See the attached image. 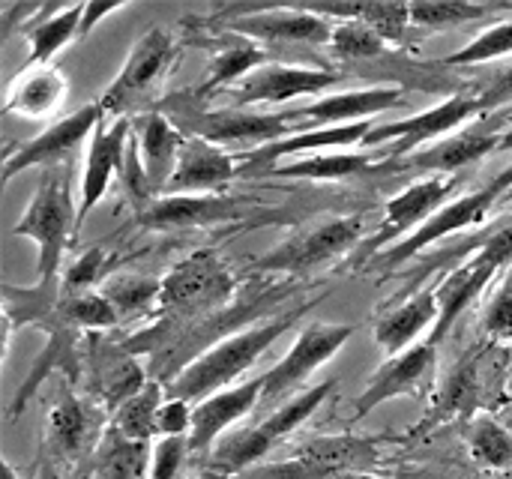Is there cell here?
I'll return each instance as SVG.
<instances>
[{
  "instance_id": "38",
  "label": "cell",
  "mask_w": 512,
  "mask_h": 479,
  "mask_svg": "<svg viewBox=\"0 0 512 479\" xmlns=\"http://www.w3.org/2000/svg\"><path fill=\"white\" fill-rule=\"evenodd\" d=\"M54 312L60 321H66L69 327L75 330H90V333H99V330H108L114 327L120 318L117 312L111 309V303L96 291H81V294H57V303H54Z\"/></svg>"
},
{
  "instance_id": "31",
  "label": "cell",
  "mask_w": 512,
  "mask_h": 479,
  "mask_svg": "<svg viewBox=\"0 0 512 479\" xmlns=\"http://www.w3.org/2000/svg\"><path fill=\"white\" fill-rule=\"evenodd\" d=\"M267 63H270V51L264 45L231 33L222 42V48L216 51V57H213V63L207 69V78L198 84L195 96L207 99L216 90H231L234 84H240L243 78H249L255 69H261Z\"/></svg>"
},
{
  "instance_id": "43",
  "label": "cell",
  "mask_w": 512,
  "mask_h": 479,
  "mask_svg": "<svg viewBox=\"0 0 512 479\" xmlns=\"http://www.w3.org/2000/svg\"><path fill=\"white\" fill-rule=\"evenodd\" d=\"M108 264V255L96 246V249H87L81 258H75L69 264V270L63 273V288L60 294H81V291H93V285L99 282L102 270ZM102 285V282H99Z\"/></svg>"
},
{
  "instance_id": "9",
  "label": "cell",
  "mask_w": 512,
  "mask_h": 479,
  "mask_svg": "<svg viewBox=\"0 0 512 479\" xmlns=\"http://www.w3.org/2000/svg\"><path fill=\"white\" fill-rule=\"evenodd\" d=\"M258 213H273L267 204L249 195L201 192V195H162L135 213V225L144 231H195L246 222Z\"/></svg>"
},
{
  "instance_id": "42",
  "label": "cell",
  "mask_w": 512,
  "mask_h": 479,
  "mask_svg": "<svg viewBox=\"0 0 512 479\" xmlns=\"http://www.w3.org/2000/svg\"><path fill=\"white\" fill-rule=\"evenodd\" d=\"M189 453H192L189 438H156L147 479H180L183 465L189 462Z\"/></svg>"
},
{
  "instance_id": "16",
  "label": "cell",
  "mask_w": 512,
  "mask_h": 479,
  "mask_svg": "<svg viewBox=\"0 0 512 479\" xmlns=\"http://www.w3.org/2000/svg\"><path fill=\"white\" fill-rule=\"evenodd\" d=\"M84 369H87V399H93L105 414L117 411L126 399L144 390L150 381L141 369L138 357L123 348V342H111L99 333L84 336Z\"/></svg>"
},
{
  "instance_id": "3",
  "label": "cell",
  "mask_w": 512,
  "mask_h": 479,
  "mask_svg": "<svg viewBox=\"0 0 512 479\" xmlns=\"http://www.w3.org/2000/svg\"><path fill=\"white\" fill-rule=\"evenodd\" d=\"M201 102V99H198ZM198 102H186V93L180 96H162L156 102V111H162L165 117L174 120V126L183 135L192 138H204L216 147L234 150V147H264L273 141H282L288 135H294L291 120L282 114H264V111H252V108H204Z\"/></svg>"
},
{
  "instance_id": "19",
  "label": "cell",
  "mask_w": 512,
  "mask_h": 479,
  "mask_svg": "<svg viewBox=\"0 0 512 479\" xmlns=\"http://www.w3.org/2000/svg\"><path fill=\"white\" fill-rule=\"evenodd\" d=\"M504 132L495 126H474L456 135H447L423 150H414L402 159L381 162L390 174H423V177H456V171L486 159L492 150L501 147Z\"/></svg>"
},
{
  "instance_id": "25",
  "label": "cell",
  "mask_w": 512,
  "mask_h": 479,
  "mask_svg": "<svg viewBox=\"0 0 512 479\" xmlns=\"http://www.w3.org/2000/svg\"><path fill=\"white\" fill-rule=\"evenodd\" d=\"M240 177V162L231 156V150L216 147L204 138L186 135L177 171L165 189V195H201V192H219L231 180Z\"/></svg>"
},
{
  "instance_id": "52",
  "label": "cell",
  "mask_w": 512,
  "mask_h": 479,
  "mask_svg": "<svg viewBox=\"0 0 512 479\" xmlns=\"http://www.w3.org/2000/svg\"><path fill=\"white\" fill-rule=\"evenodd\" d=\"M3 479H21V474H18L9 462H3Z\"/></svg>"
},
{
  "instance_id": "1",
  "label": "cell",
  "mask_w": 512,
  "mask_h": 479,
  "mask_svg": "<svg viewBox=\"0 0 512 479\" xmlns=\"http://www.w3.org/2000/svg\"><path fill=\"white\" fill-rule=\"evenodd\" d=\"M234 294H237V279L228 270V264L219 258V252L198 249L162 276V294L156 306L162 327L150 333H138L135 339H126L123 348L132 351L135 357L153 354L156 345L171 330L186 333L192 321L222 315V309L231 303Z\"/></svg>"
},
{
  "instance_id": "26",
  "label": "cell",
  "mask_w": 512,
  "mask_h": 479,
  "mask_svg": "<svg viewBox=\"0 0 512 479\" xmlns=\"http://www.w3.org/2000/svg\"><path fill=\"white\" fill-rule=\"evenodd\" d=\"M69 93V81L63 69L54 63L45 66H21L3 96V114H15L24 120H45L51 117Z\"/></svg>"
},
{
  "instance_id": "12",
  "label": "cell",
  "mask_w": 512,
  "mask_h": 479,
  "mask_svg": "<svg viewBox=\"0 0 512 479\" xmlns=\"http://www.w3.org/2000/svg\"><path fill=\"white\" fill-rule=\"evenodd\" d=\"M498 204H501V189H498L495 180H492L489 186L477 189V192H468V195L453 198V201L444 204L426 225H420L414 234H408V237L399 240L396 246H390V249H384L381 255H375V258L366 264L363 273H381V270H396V267L408 264L411 258H417L420 252H426V249L435 246L438 240L453 237V234H459V231H465V228H471V225H480V222L492 213V207H498Z\"/></svg>"
},
{
  "instance_id": "45",
  "label": "cell",
  "mask_w": 512,
  "mask_h": 479,
  "mask_svg": "<svg viewBox=\"0 0 512 479\" xmlns=\"http://www.w3.org/2000/svg\"><path fill=\"white\" fill-rule=\"evenodd\" d=\"M192 411H195V405L168 396L162 411H159L156 438H189V432H192Z\"/></svg>"
},
{
  "instance_id": "2",
  "label": "cell",
  "mask_w": 512,
  "mask_h": 479,
  "mask_svg": "<svg viewBox=\"0 0 512 479\" xmlns=\"http://www.w3.org/2000/svg\"><path fill=\"white\" fill-rule=\"evenodd\" d=\"M306 312V306L291 309L288 315H273L261 324L243 327L228 333V339H219L207 345L171 384L168 396L183 399L189 405H198L222 390H228L240 375H246L270 348L279 336L291 330V324Z\"/></svg>"
},
{
  "instance_id": "23",
  "label": "cell",
  "mask_w": 512,
  "mask_h": 479,
  "mask_svg": "<svg viewBox=\"0 0 512 479\" xmlns=\"http://www.w3.org/2000/svg\"><path fill=\"white\" fill-rule=\"evenodd\" d=\"M132 138L138 144L144 177H147L153 195L162 198L171 177H174V171H177L186 135L174 126L171 117L150 108V111H141V114L132 117Z\"/></svg>"
},
{
  "instance_id": "40",
  "label": "cell",
  "mask_w": 512,
  "mask_h": 479,
  "mask_svg": "<svg viewBox=\"0 0 512 479\" xmlns=\"http://www.w3.org/2000/svg\"><path fill=\"white\" fill-rule=\"evenodd\" d=\"M387 39L363 24V21H336L333 27V39H330V54L336 60H375L387 51Z\"/></svg>"
},
{
  "instance_id": "50",
  "label": "cell",
  "mask_w": 512,
  "mask_h": 479,
  "mask_svg": "<svg viewBox=\"0 0 512 479\" xmlns=\"http://www.w3.org/2000/svg\"><path fill=\"white\" fill-rule=\"evenodd\" d=\"M186 479H231V477H225V474H219V471H213V468H201V471H195L192 477H186Z\"/></svg>"
},
{
  "instance_id": "44",
  "label": "cell",
  "mask_w": 512,
  "mask_h": 479,
  "mask_svg": "<svg viewBox=\"0 0 512 479\" xmlns=\"http://www.w3.org/2000/svg\"><path fill=\"white\" fill-rule=\"evenodd\" d=\"M483 333L489 339H498V342H510L512 339V270L483 312Z\"/></svg>"
},
{
  "instance_id": "15",
  "label": "cell",
  "mask_w": 512,
  "mask_h": 479,
  "mask_svg": "<svg viewBox=\"0 0 512 479\" xmlns=\"http://www.w3.org/2000/svg\"><path fill=\"white\" fill-rule=\"evenodd\" d=\"M345 75L327 66H297V63H267L249 78L225 90L234 108H261L291 102L297 96H321L324 90L342 84Z\"/></svg>"
},
{
  "instance_id": "5",
  "label": "cell",
  "mask_w": 512,
  "mask_h": 479,
  "mask_svg": "<svg viewBox=\"0 0 512 479\" xmlns=\"http://www.w3.org/2000/svg\"><path fill=\"white\" fill-rule=\"evenodd\" d=\"M12 234L36 243V285L54 288L66 246L78 234V204L72 201L66 180L57 171L42 174Z\"/></svg>"
},
{
  "instance_id": "33",
  "label": "cell",
  "mask_w": 512,
  "mask_h": 479,
  "mask_svg": "<svg viewBox=\"0 0 512 479\" xmlns=\"http://www.w3.org/2000/svg\"><path fill=\"white\" fill-rule=\"evenodd\" d=\"M309 9L330 21H363L375 27L387 42H396V45L408 42L411 3L372 0V3H324V6H309Z\"/></svg>"
},
{
  "instance_id": "34",
  "label": "cell",
  "mask_w": 512,
  "mask_h": 479,
  "mask_svg": "<svg viewBox=\"0 0 512 479\" xmlns=\"http://www.w3.org/2000/svg\"><path fill=\"white\" fill-rule=\"evenodd\" d=\"M165 399H168V387L162 381L150 378L141 393H135L132 399H126L111 414V426L108 429H114L126 441L150 444L156 438V423H159V411H162Z\"/></svg>"
},
{
  "instance_id": "28",
  "label": "cell",
  "mask_w": 512,
  "mask_h": 479,
  "mask_svg": "<svg viewBox=\"0 0 512 479\" xmlns=\"http://www.w3.org/2000/svg\"><path fill=\"white\" fill-rule=\"evenodd\" d=\"M483 393H486V384H483L480 357H477V354L462 357L459 366L450 369V375H447L444 384L438 387L432 414H426V420L417 423V426L411 429L414 438H420V435H426L429 429L444 426V423H450V420L471 417V414L483 405Z\"/></svg>"
},
{
  "instance_id": "39",
  "label": "cell",
  "mask_w": 512,
  "mask_h": 479,
  "mask_svg": "<svg viewBox=\"0 0 512 479\" xmlns=\"http://www.w3.org/2000/svg\"><path fill=\"white\" fill-rule=\"evenodd\" d=\"M468 450L480 468L504 471L512 465V432L492 417H477L468 432Z\"/></svg>"
},
{
  "instance_id": "30",
  "label": "cell",
  "mask_w": 512,
  "mask_h": 479,
  "mask_svg": "<svg viewBox=\"0 0 512 479\" xmlns=\"http://www.w3.org/2000/svg\"><path fill=\"white\" fill-rule=\"evenodd\" d=\"M81 15H84V3H75V6H42L24 27V39L30 45L27 51V60L24 66H45L54 60V54L78 39V30H81Z\"/></svg>"
},
{
  "instance_id": "49",
  "label": "cell",
  "mask_w": 512,
  "mask_h": 479,
  "mask_svg": "<svg viewBox=\"0 0 512 479\" xmlns=\"http://www.w3.org/2000/svg\"><path fill=\"white\" fill-rule=\"evenodd\" d=\"M495 183H498V189H501V204H512V165L504 174L495 177Z\"/></svg>"
},
{
  "instance_id": "41",
  "label": "cell",
  "mask_w": 512,
  "mask_h": 479,
  "mask_svg": "<svg viewBox=\"0 0 512 479\" xmlns=\"http://www.w3.org/2000/svg\"><path fill=\"white\" fill-rule=\"evenodd\" d=\"M504 54H512V21H498L495 27L483 30L477 39H471L456 54L444 57L441 63L444 66H477V63L498 60Z\"/></svg>"
},
{
  "instance_id": "7",
  "label": "cell",
  "mask_w": 512,
  "mask_h": 479,
  "mask_svg": "<svg viewBox=\"0 0 512 479\" xmlns=\"http://www.w3.org/2000/svg\"><path fill=\"white\" fill-rule=\"evenodd\" d=\"M366 231V216H336L303 231H294L264 255L252 258L249 273H285V276H306L318 267H327L345 258L351 249H360Z\"/></svg>"
},
{
  "instance_id": "27",
  "label": "cell",
  "mask_w": 512,
  "mask_h": 479,
  "mask_svg": "<svg viewBox=\"0 0 512 479\" xmlns=\"http://www.w3.org/2000/svg\"><path fill=\"white\" fill-rule=\"evenodd\" d=\"M438 315V288H417L402 306L375 321V342L387 357H399L408 348H414L426 330H435Z\"/></svg>"
},
{
  "instance_id": "11",
  "label": "cell",
  "mask_w": 512,
  "mask_h": 479,
  "mask_svg": "<svg viewBox=\"0 0 512 479\" xmlns=\"http://www.w3.org/2000/svg\"><path fill=\"white\" fill-rule=\"evenodd\" d=\"M42 441H45V453L57 468H78L81 462H93L108 426H105V411L87 399V396H75L72 390H60V396L54 399L45 426H42Z\"/></svg>"
},
{
  "instance_id": "53",
  "label": "cell",
  "mask_w": 512,
  "mask_h": 479,
  "mask_svg": "<svg viewBox=\"0 0 512 479\" xmlns=\"http://www.w3.org/2000/svg\"><path fill=\"white\" fill-rule=\"evenodd\" d=\"M498 150H512V129L510 132H504V138H501V147Z\"/></svg>"
},
{
  "instance_id": "24",
  "label": "cell",
  "mask_w": 512,
  "mask_h": 479,
  "mask_svg": "<svg viewBox=\"0 0 512 479\" xmlns=\"http://www.w3.org/2000/svg\"><path fill=\"white\" fill-rule=\"evenodd\" d=\"M261 405V378L228 387L204 402L195 405L192 411V432H189V447L198 456H210V450L228 435L234 423L249 417Z\"/></svg>"
},
{
  "instance_id": "37",
  "label": "cell",
  "mask_w": 512,
  "mask_h": 479,
  "mask_svg": "<svg viewBox=\"0 0 512 479\" xmlns=\"http://www.w3.org/2000/svg\"><path fill=\"white\" fill-rule=\"evenodd\" d=\"M512 6H492V3H465V0H417L411 3V27L417 30H447L471 21H483L486 15Z\"/></svg>"
},
{
  "instance_id": "51",
  "label": "cell",
  "mask_w": 512,
  "mask_h": 479,
  "mask_svg": "<svg viewBox=\"0 0 512 479\" xmlns=\"http://www.w3.org/2000/svg\"><path fill=\"white\" fill-rule=\"evenodd\" d=\"M333 479H384V477H375V474H369V471H348V474H339V477Z\"/></svg>"
},
{
  "instance_id": "32",
  "label": "cell",
  "mask_w": 512,
  "mask_h": 479,
  "mask_svg": "<svg viewBox=\"0 0 512 479\" xmlns=\"http://www.w3.org/2000/svg\"><path fill=\"white\" fill-rule=\"evenodd\" d=\"M384 156L366 153V150H333V153H312L303 159H291V162H279L276 168H270L267 174L273 177H285V180H318V183H336L345 177H357L372 171L369 165Z\"/></svg>"
},
{
  "instance_id": "14",
  "label": "cell",
  "mask_w": 512,
  "mask_h": 479,
  "mask_svg": "<svg viewBox=\"0 0 512 479\" xmlns=\"http://www.w3.org/2000/svg\"><path fill=\"white\" fill-rule=\"evenodd\" d=\"M228 30L258 45H330L336 21L309 6H228Z\"/></svg>"
},
{
  "instance_id": "4",
  "label": "cell",
  "mask_w": 512,
  "mask_h": 479,
  "mask_svg": "<svg viewBox=\"0 0 512 479\" xmlns=\"http://www.w3.org/2000/svg\"><path fill=\"white\" fill-rule=\"evenodd\" d=\"M336 390V381H321L315 387H306L303 393H297L294 399H288L285 405L273 408L261 423L240 429V432H228L207 456V468L225 474V477H240L246 471H252L255 465L264 462V456L282 444L291 432H297Z\"/></svg>"
},
{
  "instance_id": "29",
  "label": "cell",
  "mask_w": 512,
  "mask_h": 479,
  "mask_svg": "<svg viewBox=\"0 0 512 479\" xmlns=\"http://www.w3.org/2000/svg\"><path fill=\"white\" fill-rule=\"evenodd\" d=\"M378 438L360 435H321L309 438L294 453L321 479H333L348 471H369L378 459Z\"/></svg>"
},
{
  "instance_id": "35",
  "label": "cell",
  "mask_w": 512,
  "mask_h": 479,
  "mask_svg": "<svg viewBox=\"0 0 512 479\" xmlns=\"http://www.w3.org/2000/svg\"><path fill=\"white\" fill-rule=\"evenodd\" d=\"M150 453H153L150 444L126 441L123 435L108 429L90 462V474L93 479H147Z\"/></svg>"
},
{
  "instance_id": "8",
  "label": "cell",
  "mask_w": 512,
  "mask_h": 479,
  "mask_svg": "<svg viewBox=\"0 0 512 479\" xmlns=\"http://www.w3.org/2000/svg\"><path fill=\"white\" fill-rule=\"evenodd\" d=\"M354 336L351 324H327V321H312L303 327L288 348V354L270 366L261 375V405H285L297 393L306 390V381L330 363Z\"/></svg>"
},
{
  "instance_id": "46",
  "label": "cell",
  "mask_w": 512,
  "mask_h": 479,
  "mask_svg": "<svg viewBox=\"0 0 512 479\" xmlns=\"http://www.w3.org/2000/svg\"><path fill=\"white\" fill-rule=\"evenodd\" d=\"M512 99V63L507 69H501L495 78H492V84L480 93V102H483V111H492V108H498V105H504V102H510Z\"/></svg>"
},
{
  "instance_id": "6",
  "label": "cell",
  "mask_w": 512,
  "mask_h": 479,
  "mask_svg": "<svg viewBox=\"0 0 512 479\" xmlns=\"http://www.w3.org/2000/svg\"><path fill=\"white\" fill-rule=\"evenodd\" d=\"M180 51H183V45L165 27H150L141 39H135L123 69L99 96L105 117L123 120V117L150 111L147 105L159 96V87L168 78V72L174 69Z\"/></svg>"
},
{
  "instance_id": "48",
  "label": "cell",
  "mask_w": 512,
  "mask_h": 479,
  "mask_svg": "<svg viewBox=\"0 0 512 479\" xmlns=\"http://www.w3.org/2000/svg\"><path fill=\"white\" fill-rule=\"evenodd\" d=\"M33 479H63V474H60V468H57L48 456H39V462H36V477Z\"/></svg>"
},
{
  "instance_id": "36",
  "label": "cell",
  "mask_w": 512,
  "mask_h": 479,
  "mask_svg": "<svg viewBox=\"0 0 512 479\" xmlns=\"http://www.w3.org/2000/svg\"><path fill=\"white\" fill-rule=\"evenodd\" d=\"M99 294L111 303L117 318L129 315H147L156 312L159 294H162V279L153 276H132V273H117L102 279Z\"/></svg>"
},
{
  "instance_id": "17",
  "label": "cell",
  "mask_w": 512,
  "mask_h": 479,
  "mask_svg": "<svg viewBox=\"0 0 512 479\" xmlns=\"http://www.w3.org/2000/svg\"><path fill=\"white\" fill-rule=\"evenodd\" d=\"M435 372H438V345L432 342H417L405 354L387 357V363H381L372 372L363 393L354 399V420L369 417L375 408H381L390 399L426 396L435 387Z\"/></svg>"
},
{
  "instance_id": "22",
  "label": "cell",
  "mask_w": 512,
  "mask_h": 479,
  "mask_svg": "<svg viewBox=\"0 0 512 479\" xmlns=\"http://www.w3.org/2000/svg\"><path fill=\"white\" fill-rule=\"evenodd\" d=\"M129 138H132V117L114 120L108 123V117L96 126L90 147H87V159H84V171H81V189H78V231L87 222V216L93 213V207L108 195L111 180L120 177L123 162H126V150H129Z\"/></svg>"
},
{
  "instance_id": "13",
  "label": "cell",
  "mask_w": 512,
  "mask_h": 479,
  "mask_svg": "<svg viewBox=\"0 0 512 479\" xmlns=\"http://www.w3.org/2000/svg\"><path fill=\"white\" fill-rule=\"evenodd\" d=\"M477 114H486L480 96H450V99L438 102L435 108L420 111L414 117L393 120V123H375L372 132L366 135V141L360 144V150H372V147L390 144L387 150H381L387 156V162L390 159H402V156L414 153L426 141L447 138L453 129H459L462 123H468Z\"/></svg>"
},
{
  "instance_id": "20",
  "label": "cell",
  "mask_w": 512,
  "mask_h": 479,
  "mask_svg": "<svg viewBox=\"0 0 512 479\" xmlns=\"http://www.w3.org/2000/svg\"><path fill=\"white\" fill-rule=\"evenodd\" d=\"M408 90L399 84H375V87H357V90H339L330 96H321L303 108L285 111L291 126L303 123V132L324 129V126H345V123H363L375 114L405 108Z\"/></svg>"
},
{
  "instance_id": "10",
  "label": "cell",
  "mask_w": 512,
  "mask_h": 479,
  "mask_svg": "<svg viewBox=\"0 0 512 479\" xmlns=\"http://www.w3.org/2000/svg\"><path fill=\"white\" fill-rule=\"evenodd\" d=\"M459 186V177H420L417 183L405 186L399 195H393L384 204V216L378 231L360 243V249L351 258V270H366V264L381 255L384 249L396 246L408 234H414L420 225H426L444 204L453 201V192Z\"/></svg>"
},
{
  "instance_id": "47",
  "label": "cell",
  "mask_w": 512,
  "mask_h": 479,
  "mask_svg": "<svg viewBox=\"0 0 512 479\" xmlns=\"http://www.w3.org/2000/svg\"><path fill=\"white\" fill-rule=\"evenodd\" d=\"M126 3H84V15H81V30H78V39H84L105 15H114L120 12Z\"/></svg>"
},
{
  "instance_id": "18",
  "label": "cell",
  "mask_w": 512,
  "mask_h": 479,
  "mask_svg": "<svg viewBox=\"0 0 512 479\" xmlns=\"http://www.w3.org/2000/svg\"><path fill=\"white\" fill-rule=\"evenodd\" d=\"M105 120V111L96 102H87L81 108H75L72 114L54 120L48 129H42L36 138H30L27 144H21L15 153H6V162H3V180L9 183L15 174L27 171V168H51L57 165L60 159H66L72 150H78L87 138H93L96 126Z\"/></svg>"
},
{
  "instance_id": "21",
  "label": "cell",
  "mask_w": 512,
  "mask_h": 479,
  "mask_svg": "<svg viewBox=\"0 0 512 479\" xmlns=\"http://www.w3.org/2000/svg\"><path fill=\"white\" fill-rule=\"evenodd\" d=\"M465 252H468V258L456 270H450L438 285L441 315H438V324L429 336L432 345L444 342V336L453 330V324L471 309V303L483 294V288H489V282L504 270L501 258L486 246V240L480 246H468Z\"/></svg>"
}]
</instances>
